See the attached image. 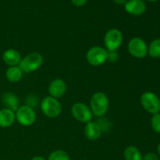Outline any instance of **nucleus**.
<instances>
[{"instance_id": "1", "label": "nucleus", "mask_w": 160, "mask_h": 160, "mask_svg": "<svg viewBox=\"0 0 160 160\" xmlns=\"http://www.w3.org/2000/svg\"><path fill=\"white\" fill-rule=\"evenodd\" d=\"M109 98L102 92L93 94L90 100V109L92 114L97 117H102L107 112L109 109Z\"/></svg>"}, {"instance_id": "2", "label": "nucleus", "mask_w": 160, "mask_h": 160, "mask_svg": "<svg viewBox=\"0 0 160 160\" xmlns=\"http://www.w3.org/2000/svg\"><path fill=\"white\" fill-rule=\"evenodd\" d=\"M43 56L39 52H31L21 59L19 67L23 73H31L38 70L43 64Z\"/></svg>"}, {"instance_id": "3", "label": "nucleus", "mask_w": 160, "mask_h": 160, "mask_svg": "<svg viewBox=\"0 0 160 160\" xmlns=\"http://www.w3.org/2000/svg\"><path fill=\"white\" fill-rule=\"evenodd\" d=\"M41 109L44 115L48 118H56L62 112V106L57 98L52 96H46L41 102Z\"/></svg>"}, {"instance_id": "4", "label": "nucleus", "mask_w": 160, "mask_h": 160, "mask_svg": "<svg viewBox=\"0 0 160 160\" xmlns=\"http://www.w3.org/2000/svg\"><path fill=\"white\" fill-rule=\"evenodd\" d=\"M123 41V33L117 28L109 30L104 37V45L108 52L117 51Z\"/></svg>"}, {"instance_id": "5", "label": "nucleus", "mask_w": 160, "mask_h": 160, "mask_svg": "<svg viewBox=\"0 0 160 160\" xmlns=\"http://www.w3.org/2000/svg\"><path fill=\"white\" fill-rule=\"evenodd\" d=\"M108 51L100 46H94L89 48L86 54V59L90 65L98 67L107 61Z\"/></svg>"}, {"instance_id": "6", "label": "nucleus", "mask_w": 160, "mask_h": 160, "mask_svg": "<svg viewBox=\"0 0 160 160\" xmlns=\"http://www.w3.org/2000/svg\"><path fill=\"white\" fill-rule=\"evenodd\" d=\"M16 120L20 125L29 127L36 121V112L30 106H22L16 111Z\"/></svg>"}, {"instance_id": "7", "label": "nucleus", "mask_w": 160, "mask_h": 160, "mask_svg": "<svg viewBox=\"0 0 160 160\" xmlns=\"http://www.w3.org/2000/svg\"><path fill=\"white\" fill-rule=\"evenodd\" d=\"M128 50L133 57L143 59L148 54V45L143 39L135 37L130 40L128 45Z\"/></svg>"}, {"instance_id": "8", "label": "nucleus", "mask_w": 160, "mask_h": 160, "mask_svg": "<svg viewBox=\"0 0 160 160\" xmlns=\"http://www.w3.org/2000/svg\"><path fill=\"white\" fill-rule=\"evenodd\" d=\"M141 104L142 107L149 113H159L160 111V99L155 93L151 92H145L141 96Z\"/></svg>"}, {"instance_id": "9", "label": "nucleus", "mask_w": 160, "mask_h": 160, "mask_svg": "<svg viewBox=\"0 0 160 160\" xmlns=\"http://www.w3.org/2000/svg\"><path fill=\"white\" fill-rule=\"evenodd\" d=\"M71 114L75 120L87 123L92 121V114L90 107L82 102H77L71 107Z\"/></svg>"}, {"instance_id": "10", "label": "nucleus", "mask_w": 160, "mask_h": 160, "mask_svg": "<svg viewBox=\"0 0 160 160\" xmlns=\"http://www.w3.org/2000/svg\"><path fill=\"white\" fill-rule=\"evenodd\" d=\"M67 84L62 79H55L51 81L48 85V91L49 93V96L53 97L55 98H61L65 95L67 92Z\"/></svg>"}, {"instance_id": "11", "label": "nucleus", "mask_w": 160, "mask_h": 160, "mask_svg": "<svg viewBox=\"0 0 160 160\" xmlns=\"http://www.w3.org/2000/svg\"><path fill=\"white\" fill-rule=\"evenodd\" d=\"M125 10L134 16H141L146 10V4L143 0H128L124 5Z\"/></svg>"}, {"instance_id": "12", "label": "nucleus", "mask_w": 160, "mask_h": 160, "mask_svg": "<svg viewBox=\"0 0 160 160\" xmlns=\"http://www.w3.org/2000/svg\"><path fill=\"white\" fill-rule=\"evenodd\" d=\"M102 134V128L96 122L90 121L86 123L84 127V135L88 140L96 141L100 138Z\"/></svg>"}, {"instance_id": "13", "label": "nucleus", "mask_w": 160, "mask_h": 160, "mask_svg": "<svg viewBox=\"0 0 160 160\" xmlns=\"http://www.w3.org/2000/svg\"><path fill=\"white\" fill-rule=\"evenodd\" d=\"M16 120V113L11 109L4 108L0 110V127L7 128L12 126Z\"/></svg>"}, {"instance_id": "14", "label": "nucleus", "mask_w": 160, "mask_h": 160, "mask_svg": "<svg viewBox=\"0 0 160 160\" xmlns=\"http://www.w3.org/2000/svg\"><path fill=\"white\" fill-rule=\"evenodd\" d=\"M2 59L6 64L9 67L18 66L21 60V56L17 50L9 48L6 50L2 55Z\"/></svg>"}, {"instance_id": "15", "label": "nucleus", "mask_w": 160, "mask_h": 160, "mask_svg": "<svg viewBox=\"0 0 160 160\" xmlns=\"http://www.w3.org/2000/svg\"><path fill=\"white\" fill-rule=\"evenodd\" d=\"M23 76V71L19 66L9 67L6 71V78L9 82L16 83L20 81Z\"/></svg>"}, {"instance_id": "16", "label": "nucleus", "mask_w": 160, "mask_h": 160, "mask_svg": "<svg viewBox=\"0 0 160 160\" xmlns=\"http://www.w3.org/2000/svg\"><path fill=\"white\" fill-rule=\"evenodd\" d=\"M2 102L4 103V105L6 106L7 109H11L13 112H16L19 108L18 98L15 95L10 93V92H8V93L3 95Z\"/></svg>"}, {"instance_id": "17", "label": "nucleus", "mask_w": 160, "mask_h": 160, "mask_svg": "<svg viewBox=\"0 0 160 160\" xmlns=\"http://www.w3.org/2000/svg\"><path fill=\"white\" fill-rule=\"evenodd\" d=\"M123 157L126 160H143L140 150L134 146H128L123 152Z\"/></svg>"}, {"instance_id": "18", "label": "nucleus", "mask_w": 160, "mask_h": 160, "mask_svg": "<svg viewBox=\"0 0 160 160\" xmlns=\"http://www.w3.org/2000/svg\"><path fill=\"white\" fill-rule=\"evenodd\" d=\"M148 54L152 58L160 57V38L153 40L148 46Z\"/></svg>"}, {"instance_id": "19", "label": "nucleus", "mask_w": 160, "mask_h": 160, "mask_svg": "<svg viewBox=\"0 0 160 160\" xmlns=\"http://www.w3.org/2000/svg\"><path fill=\"white\" fill-rule=\"evenodd\" d=\"M48 160H70V156L63 150H56L50 153Z\"/></svg>"}, {"instance_id": "20", "label": "nucleus", "mask_w": 160, "mask_h": 160, "mask_svg": "<svg viewBox=\"0 0 160 160\" xmlns=\"http://www.w3.org/2000/svg\"><path fill=\"white\" fill-rule=\"evenodd\" d=\"M151 126L155 132L160 134V113H156L152 116L151 120Z\"/></svg>"}, {"instance_id": "21", "label": "nucleus", "mask_w": 160, "mask_h": 160, "mask_svg": "<svg viewBox=\"0 0 160 160\" xmlns=\"http://www.w3.org/2000/svg\"><path fill=\"white\" fill-rule=\"evenodd\" d=\"M117 59H118V53L117 52V51L108 52L107 60H109L112 62H115Z\"/></svg>"}, {"instance_id": "22", "label": "nucleus", "mask_w": 160, "mask_h": 160, "mask_svg": "<svg viewBox=\"0 0 160 160\" xmlns=\"http://www.w3.org/2000/svg\"><path fill=\"white\" fill-rule=\"evenodd\" d=\"M143 160H159V157L156 153L148 152L143 156Z\"/></svg>"}, {"instance_id": "23", "label": "nucleus", "mask_w": 160, "mask_h": 160, "mask_svg": "<svg viewBox=\"0 0 160 160\" xmlns=\"http://www.w3.org/2000/svg\"><path fill=\"white\" fill-rule=\"evenodd\" d=\"M88 0H71V2L76 6H83L86 4Z\"/></svg>"}, {"instance_id": "24", "label": "nucleus", "mask_w": 160, "mask_h": 160, "mask_svg": "<svg viewBox=\"0 0 160 160\" xmlns=\"http://www.w3.org/2000/svg\"><path fill=\"white\" fill-rule=\"evenodd\" d=\"M117 5H125L128 0H112Z\"/></svg>"}, {"instance_id": "25", "label": "nucleus", "mask_w": 160, "mask_h": 160, "mask_svg": "<svg viewBox=\"0 0 160 160\" xmlns=\"http://www.w3.org/2000/svg\"><path fill=\"white\" fill-rule=\"evenodd\" d=\"M31 160H47L46 159H45L44 157H42V156H34L33 157Z\"/></svg>"}, {"instance_id": "26", "label": "nucleus", "mask_w": 160, "mask_h": 160, "mask_svg": "<svg viewBox=\"0 0 160 160\" xmlns=\"http://www.w3.org/2000/svg\"><path fill=\"white\" fill-rule=\"evenodd\" d=\"M157 150H158V153H159V154L160 155V143L159 144V145H158Z\"/></svg>"}, {"instance_id": "27", "label": "nucleus", "mask_w": 160, "mask_h": 160, "mask_svg": "<svg viewBox=\"0 0 160 160\" xmlns=\"http://www.w3.org/2000/svg\"><path fill=\"white\" fill-rule=\"evenodd\" d=\"M147 1H148V2H156V1H158V0H147Z\"/></svg>"}]
</instances>
